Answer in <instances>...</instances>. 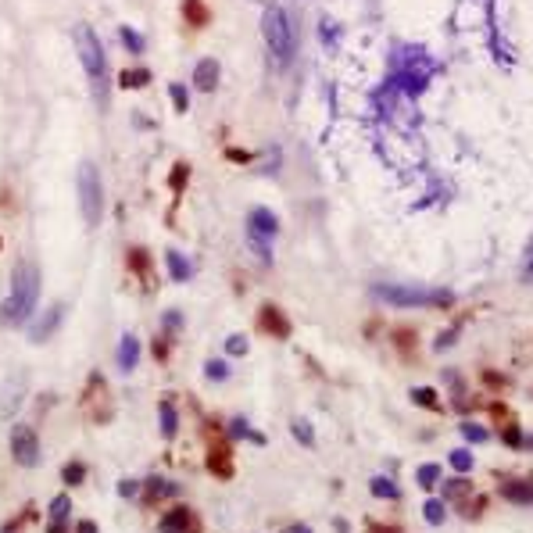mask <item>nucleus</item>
Here are the masks:
<instances>
[{
    "mask_svg": "<svg viewBox=\"0 0 533 533\" xmlns=\"http://www.w3.org/2000/svg\"><path fill=\"white\" fill-rule=\"evenodd\" d=\"M76 54H79V65L86 72V79L93 83V97H97V108L104 111L108 108V57H104V47L97 40V33H93V25L79 22L76 25Z\"/></svg>",
    "mask_w": 533,
    "mask_h": 533,
    "instance_id": "nucleus-1",
    "label": "nucleus"
},
{
    "mask_svg": "<svg viewBox=\"0 0 533 533\" xmlns=\"http://www.w3.org/2000/svg\"><path fill=\"white\" fill-rule=\"evenodd\" d=\"M36 297H40V272H36L33 262L22 258L11 272V294H8L4 304H0V319L4 322H25L36 308Z\"/></svg>",
    "mask_w": 533,
    "mask_h": 533,
    "instance_id": "nucleus-2",
    "label": "nucleus"
},
{
    "mask_svg": "<svg viewBox=\"0 0 533 533\" xmlns=\"http://www.w3.org/2000/svg\"><path fill=\"white\" fill-rule=\"evenodd\" d=\"M262 36H265V50L272 57V65L287 69L297 43H294V22H290V15L283 8H276V4L265 8V15H262Z\"/></svg>",
    "mask_w": 533,
    "mask_h": 533,
    "instance_id": "nucleus-3",
    "label": "nucleus"
},
{
    "mask_svg": "<svg viewBox=\"0 0 533 533\" xmlns=\"http://www.w3.org/2000/svg\"><path fill=\"white\" fill-rule=\"evenodd\" d=\"M372 297L394 308H451L455 294L451 290H426V287H397V283H380L372 287Z\"/></svg>",
    "mask_w": 533,
    "mask_h": 533,
    "instance_id": "nucleus-4",
    "label": "nucleus"
},
{
    "mask_svg": "<svg viewBox=\"0 0 533 533\" xmlns=\"http://www.w3.org/2000/svg\"><path fill=\"white\" fill-rule=\"evenodd\" d=\"M76 190H79V211H83V222L90 229L101 226L104 218V183H101V172L90 158L79 162V176H76Z\"/></svg>",
    "mask_w": 533,
    "mask_h": 533,
    "instance_id": "nucleus-5",
    "label": "nucleus"
},
{
    "mask_svg": "<svg viewBox=\"0 0 533 533\" xmlns=\"http://www.w3.org/2000/svg\"><path fill=\"white\" fill-rule=\"evenodd\" d=\"M83 412L93 422L111 419V390L104 383V372H90V383H86V394H83Z\"/></svg>",
    "mask_w": 533,
    "mask_h": 533,
    "instance_id": "nucleus-6",
    "label": "nucleus"
},
{
    "mask_svg": "<svg viewBox=\"0 0 533 533\" xmlns=\"http://www.w3.org/2000/svg\"><path fill=\"white\" fill-rule=\"evenodd\" d=\"M11 458L22 465V469H33L40 462V441H36V429L18 422L11 429Z\"/></svg>",
    "mask_w": 533,
    "mask_h": 533,
    "instance_id": "nucleus-7",
    "label": "nucleus"
},
{
    "mask_svg": "<svg viewBox=\"0 0 533 533\" xmlns=\"http://www.w3.org/2000/svg\"><path fill=\"white\" fill-rule=\"evenodd\" d=\"M197 526H201V523H197L194 509H186V505H176V509H172V512H165V516H162V523H158V530H162V533H201Z\"/></svg>",
    "mask_w": 533,
    "mask_h": 533,
    "instance_id": "nucleus-8",
    "label": "nucleus"
},
{
    "mask_svg": "<svg viewBox=\"0 0 533 533\" xmlns=\"http://www.w3.org/2000/svg\"><path fill=\"white\" fill-rule=\"evenodd\" d=\"M247 233L255 236V240H272L276 233H279V218L269 211V208H250V215H247Z\"/></svg>",
    "mask_w": 533,
    "mask_h": 533,
    "instance_id": "nucleus-9",
    "label": "nucleus"
},
{
    "mask_svg": "<svg viewBox=\"0 0 533 533\" xmlns=\"http://www.w3.org/2000/svg\"><path fill=\"white\" fill-rule=\"evenodd\" d=\"M258 326H262L269 336H276V340H287V336H290V319L279 311V304H262V308H258Z\"/></svg>",
    "mask_w": 533,
    "mask_h": 533,
    "instance_id": "nucleus-10",
    "label": "nucleus"
},
{
    "mask_svg": "<svg viewBox=\"0 0 533 533\" xmlns=\"http://www.w3.org/2000/svg\"><path fill=\"white\" fill-rule=\"evenodd\" d=\"M218 79H222V65H218V57H201L194 65V86L201 93H215Z\"/></svg>",
    "mask_w": 533,
    "mask_h": 533,
    "instance_id": "nucleus-11",
    "label": "nucleus"
},
{
    "mask_svg": "<svg viewBox=\"0 0 533 533\" xmlns=\"http://www.w3.org/2000/svg\"><path fill=\"white\" fill-rule=\"evenodd\" d=\"M208 469L218 476V480H229L233 476V451H229V441H215L211 451H208Z\"/></svg>",
    "mask_w": 533,
    "mask_h": 533,
    "instance_id": "nucleus-12",
    "label": "nucleus"
},
{
    "mask_svg": "<svg viewBox=\"0 0 533 533\" xmlns=\"http://www.w3.org/2000/svg\"><path fill=\"white\" fill-rule=\"evenodd\" d=\"M47 533H69V516H72V497L69 494H57L47 509Z\"/></svg>",
    "mask_w": 533,
    "mask_h": 533,
    "instance_id": "nucleus-13",
    "label": "nucleus"
},
{
    "mask_svg": "<svg viewBox=\"0 0 533 533\" xmlns=\"http://www.w3.org/2000/svg\"><path fill=\"white\" fill-rule=\"evenodd\" d=\"M61 315H65V304H50L43 315H40V322L29 329V340L33 343H47L50 340V333L57 329V322H61Z\"/></svg>",
    "mask_w": 533,
    "mask_h": 533,
    "instance_id": "nucleus-14",
    "label": "nucleus"
},
{
    "mask_svg": "<svg viewBox=\"0 0 533 533\" xmlns=\"http://www.w3.org/2000/svg\"><path fill=\"white\" fill-rule=\"evenodd\" d=\"M165 265H169V276L176 279V283H190V279H194V262L186 258L183 250H176V247L165 250Z\"/></svg>",
    "mask_w": 533,
    "mask_h": 533,
    "instance_id": "nucleus-15",
    "label": "nucleus"
},
{
    "mask_svg": "<svg viewBox=\"0 0 533 533\" xmlns=\"http://www.w3.org/2000/svg\"><path fill=\"white\" fill-rule=\"evenodd\" d=\"M136 362H140V340L133 333H122V340H118V369L133 372Z\"/></svg>",
    "mask_w": 533,
    "mask_h": 533,
    "instance_id": "nucleus-16",
    "label": "nucleus"
},
{
    "mask_svg": "<svg viewBox=\"0 0 533 533\" xmlns=\"http://www.w3.org/2000/svg\"><path fill=\"white\" fill-rule=\"evenodd\" d=\"M158 426H162V436H165V441H176L179 412H176V401H172V397H162V404H158Z\"/></svg>",
    "mask_w": 533,
    "mask_h": 533,
    "instance_id": "nucleus-17",
    "label": "nucleus"
},
{
    "mask_svg": "<svg viewBox=\"0 0 533 533\" xmlns=\"http://www.w3.org/2000/svg\"><path fill=\"white\" fill-rule=\"evenodd\" d=\"M501 494H505L512 505H533V480H509L501 487Z\"/></svg>",
    "mask_w": 533,
    "mask_h": 533,
    "instance_id": "nucleus-18",
    "label": "nucleus"
},
{
    "mask_svg": "<svg viewBox=\"0 0 533 533\" xmlns=\"http://www.w3.org/2000/svg\"><path fill=\"white\" fill-rule=\"evenodd\" d=\"M172 494V487L162 480V476H147L143 483H140V497L147 501V505H154V501H162V497H169Z\"/></svg>",
    "mask_w": 533,
    "mask_h": 533,
    "instance_id": "nucleus-19",
    "label": "nucleus"
},
{
    "mask_svg": "<svg viewBox=\"0 0 533 533\" xmlns=\"http://www.w3.org/2000/svg\"><path fill=\"white\" fill-rule=\"evenodd\" d=\"M369 494L380 497V501H397L401 497V490H397V483L390 476H372L369 480Z\"/></svg>",
    "mask_w": 533,
    "mask_h": 533,
    "instance_id": "nucleus-20",
    "label": "nucleus"
},
{
    "mask_svg": "<svg viewBox=\"0 0 533 533\" xmlns=\"http://www.w3.org/2000/svg\"><path fill=\"white\" fill-rule=\"evenodd\" d=\"M469 494H473V483H469L465 476L441 483V501H462V497H469Z\"/></svg>",
    "mask_w": 533,
    "mask_h": 533,
    "instance_id": "nucleus-21",
    "label": "nucleus"
},
{
    "mask_svg": "<svg viewBox=\"0 0 533 533\" xmlns=\"http://www.w3.org/2000/svg\"><path fill=\"white\" fill-rule=\"evenodd\" d=\"M183 18L190 22V25H208V4L204 0H183Z\"/></svg>",
    "mask_w": 533,
    "mask_h": 533,
    "instance_id": "nucleus-22",
    "label": "nucleus"
},
{
    "mask_svg": "<svg viewBox=\"0 0 533 533\" xmlns=\"http://www.w3.org/2000/svg\"><path fill=\"white\" fill-rule=\"evenodd\" d=\"M415 480H419V487H422V490H433L436 483H441V465H436V462L419 465V469H415Z\"/></svg>",
    "mask_w": 533,
    "mask_h": 533,
    "instance_id": "nucleus-23",
    "label": "nucleus"
},
{
    "mask_svg": "<svg viewBox=\"0 0 533 533\" xmlns=\"http://www.w3.org/2000/svg\"><path fill=\"white\" fill-rule=\"evenodd\" d=\"M229 436H247V441H250V444H258V448L269 444V441H265V433H262V429H250L243 419H233V422H229Z\"/></svg>",
    "mask_w": 533,
    "mask_h": 533,
    "instance_id": "nucleus-24",
    "label": "nucleus"
},
{
    "mask_svg": "<svg viewBox=\"0 0 533 533\" xmlns=\"http://www.w3.org/2000/svg\"><path fill=\"white\" fill-rule=\"evenodd\" d=\"M444 516H448L444 501H441V497H426V505H422V519H426L429 526H441V523H444Z\"/></svg>",
    "mask_w": 533,
    "mask_h": 533,
    "instance_id": "nucleus-25",
    "label": "nucleus"
},
{
    "mask_svg": "<svg viewBox=\"0 0 533 533\" xmlns=\"http://www.w3.org/2000/svg\"><path fill=\"white\" fill-rule=\"evenodd\" d=\"M118 36H122V43H125V50L129 54H143V47H147V40L136 33L133 25H118Z\"/></svg>",
    "mask_w": 533,
    "mask_h": 533,
    "instance_id": "nucleus-26",
    "label": "nucleus"
},
{
    "mask_svg": "<svg viewBox=\"0 0 533 533\" xmlns=\"http://www.w3.org/2000/svg\"><path fill=\"white\" fill-rule=\"evenodd\" d=\"M125 262H129V269H133L136 276H150V255H147L143 247H129Z\"/></svg>",
    "mask_w": 533,
    "mask_h": 533,
    "instance_id": "nucleus-27",
    "label": "nucleus"
},
{
    "mask_svg": "<svg viewBox=\"0 0 533 533\" xmlns=\"http://www.w3.org/2000/svg\"><path fill=\"white\" fill-rule=\"evenodd\" d=\"M147 83H150V72H147V69H129V72L118 76V86H122V90H140V86H147Z\"/></svg>",
    "mask_w": 533,
    "mask_h": 533,
    "instance_id": "nucleus-28",
    "label": "nucleus"
},
{
    "mask_svg": "<svg viewBox=\"0 0 533 533\" xmlns=\"http://www.w3.org/2000/svg\"><path fill=\"white\" fill-rule=\"evenodd\" d=\"M412 401L419 404V408H429V412L441 408V397H436L433 387H415V390H412Z\"/></svg>",
    "mask_w": 533,
    "mask_h": 533,
    "instance_id": "nucleus-29",
    "label": "nucleus"
},
{
    "mask_svg": "<svg viewBox=\"0 0 533 533\" xmlns=\"http://www.w3.org/2000/svg\"><path fill=\"white\" fill-rule=\"evenodd\" d=\"M204 376H208L211 383H226V380H229V365H226L222 358H208V362H204Z\"/></svg>",
    "mask_w": 533,
    "mask_h": 533,
    "instance_id": "nucleus-30",
    "label": "nucleus"
},
{
    "mask_svg": "<svg viewBox=\"0 0 533 533\" xmlns=\"http://www.w3.org/2000/svg\"><path fill=\"white\" fill-rule=\"evenodd\" d=\"M462 436H465L469 444H487V441H490V429L480 426V422H469V419H465V422H462Z\"/></svg>",
    "mask_w": 533,
    "mask_h": 533,
    "instance_id": "nucleus-31",
    "label": "nucleus"
},
{
    "mask_svg": "<svg viewBox=\"0 0 533 533\" xmlns=\"http://www.w3.org/2000/svg\"><path fill=\"white\" fill-rule=\"evenodd\" d=\"M61 480H65L69 487H79V483H86V465L72 458V462H69L65 469H61Z\"/></svg>",
    "mask_w": 533,
    "mask_h": 533,
    "instance_id": "nucleus-32",
    "label": "nucleus"
},
{
    "mask_svg": "<svg viewBox=\"0 0 533 533\" xmlns=\"http://www.w3.org/2000/svg\"><path fill=\"white\" fill-rule=\"evenodd\" d=\"M448 462H451V469H455V473H469V469H473V451H469V448H455L451 455H448Z\"/></svg>",
    "mask_w": 533,
    "mask_h": 533,
    "instance_id": "nucleus-33",
    "label": "nucleus"
},
{
    "mask_svg": "<svg viewBox=\"0 0 533 533\" xmlns=\"http://www.w3.org/2000/svg\"><path fill=\"white\" fill-rule=\"evenodd\" d=\"M247 348H250V343H247L243 333H229V336H226V355H229V358H243Z\"/></svg>",
    "mask_w": 533,
    "mask_h": 533,
    "instance_id": "nucleus-34",
    "label": "nucleus"
},
{
    "mask_svg": "<svg viewBox=\"0 0 533 533\" xmlns=\"http://www.w3.org/2000/svg\"><path fill=\"white\" fill-rule=\"evenodd\" d=\"M169 97H172V104H176V111L183 115L186 108H190V93H186V86L183 83H172L169 86Z\"/></svg>",
    "mask_w": 533,
    "mask_h": 533,
    "instance_id": "nucleus-35",
    "label": "nucleus"
},
{
    "mask_svg": "<svg viewBox=\"0 0 533 533\" xmlns=\"http://www.w3.org/2000/svg\"><path fill=\"white\" fill-rule=\"evenodd\" d=\"M290 429H294V436H297V441H301L304 448H311V444H315V429H311L304 419H294V422H290Z\"/></svg>",
    "mask_w": 533,
    "mask_h": 533,
    "instance_id": "nucleus-36",
    "label": "nucleus"
},
{
    "mask_svg": "<svg viewBox=\"0 0 533 533\" xmlns=\"http://www.w3.org/2000/svg\"><path fill=\"white\" fill-rule=\"evenodd\" d=\"M319 29H322V43H326V47H336V36H340L336 22H333V18H322V22H319Z\"/></svg>",
    "mask_w": 533,
    "mask_h": 533,
    "instance_id": "nucleus-37",
    "label": "nucleus"
},
{
    "mask_svg": "<svg viewBox=\"0 0 533 533\" xmlns=\"http://www.w3.org/2000/svg\"><path fill=\"white\" fill-rule=\"evenodd\" d=\"M186 176H190V165H176L172 169V176H169V186H172V190H183V186H186Z\"/></svg>",
    "mask_w": 533,
    "mask_h": 533,
    "instance_id": "nucleus-38",
    "label": "nucleus"
},
{
    "mask_svg": "<svg viewBox=\"0 0 533 533\" xmlns=\"http://www.w3.org/2000/svg\"><path fill=\"white\" fill-rule=\"evenodd\" d=\"M505 444H509V448H523V444H526V436H523L519 426H505Z\"/></svg>",
    "mask_w": 533,
    "mask_h": 533,
    "instance_id": "nucleus-39",
    "label": "nucleus"
},
{
    "mask_svg": "<svg viewBox=\"0 0 533 533\" xmlns=\"http://www.w3.org/2000/svg\"><path fill=\"white\" fill-rule=\"evenodd\" d=\"M162 326H165V333H176V329L183 326V311H165V315H162Z\"/></svg>",
    "mask_w": 533,
    "mask_h": 533,
    "instance_id": "nucleus-40",
    "label": "nucleus"
},
{
    "mask_svg": "<svg viewBox=\"0 0 533 533\" xmlns=\"http://www.w3.org/2000/svg\"><path fill=\"white\" fill-rule=\"evenodd\" d=\"M458 333H462V326H451L448 333H441V336H436V351H444V348H451V343L458 340Z\"/></svg>",
    "mask_w": 533,
    "mask_h": 533,
    "instance_id": "nucleus-41",
    "label": "nucleus"
},
{
    "mask_svg": "<svg viewBox=\"0 0 533 533\" xmlns=\"http://www.w3.org/2000/svg\"><path fill=\"white\" fill-rule=\"evenodd\" d=\"M118 490H122V497L136 501V494H140V483H136V480H122V487H118Z\"/></svg>",
    "mask_w": 533,
    "mask_h": 533,
    "instance_id": "nucleus-42",
    "label": "nucleus"
},
{
    "mask_svg": "<svg viewBox=\"0 0 533 533\" xmlns=\"http://www.w3.org/2000/svg\"><path fill=\"white\" fill-rule=\"evenodd\" d=\"M154 358H158V362H165V358H169V340H165V336H158V340H154Z\"/></svg>",
    "mask_w": 533,
    "mask_h": 533,
    "instance_id": "nucleus-43",
    "label": "nucleus"
},
{
    "mask_svg": "<svg viewBox=\"0 0 533 533\" xmlns=\"http://www.w3.org/2000/svg\"><path fill=\"white\" fill-rule=\"evenodd\" d=\"M483 383H487V387H505V376H497V372H487V369H483Z\"/></svg>",
    "mask_w": 533,
    "mask_h": 533,
    "instance_id": "nucleus-44",
    "label": "nucleus"
},
{
    "mask_svg": "<svg viewBox=\"0 0 533 533\" xmlns=\"http://www.w3.org/2000/svg\"><path fill=\"white\" fill-rule=\"evenodd\" d=\"M369 533H401V526H390V523H372Z\"/></svg>",
    "mask_w": 533,
    "mask_h": 533,
    "instance_id": "nucleus-45",
    "label": "nucleus"
},
{
    "mask_svg": "<svg viewBox=\"0 0 533 533\" xmlns=\"http://www.w3.org/2000/svg\"><path fill=\"white\" fill-rule=\"evenodd\" d=\"M490 415L497 422H509V408H505V404H490Z\"/></svg>",
    "mask_w": 533,
    "mask_h": 533,
    "instance_id": "nucleus-46",
    "label": "nucleus"
},
{
    "mask_svg": "<svg viewBox=\"0 0 533 533\" xmlns=\"http://www.w3.org/2000/svg\"><path fill=\"white\" fill-rule=\"evenodd\" d=\"M76 533H97V523H93V519H83V523H76Z\"/></svg>",
    "mask_w": 533,
    "mask_h": 533,
    "instance_id": "nucleus-47",
    "label": "nucleus"
},
{
    "mask_svg": "<svg viewBox=\"0 0 533 533\" xmlns=\"http://www.w3.org/2000/svg\"><path fill=\"white\" fill-rule=\"evenodd\" d=\"M483 505H487V497H476V501H473V509H469V516H473V519H476V516L483 512Z\"/></svg>",
    "mask_w": 533,
    "mask_h": 533,
    "instance_id": "nucleus-48",
    "label": "nucleus"
},
{
    "mask_svg": "<svg viewBox=\"0 0 533 533\" xmlns=\"http://www.w3.org/2000/svg\"><path fill=\"white\" fill-rule=\"evenodd\" d=\"M226 158H233V162H247L250 154H247V150H226Z\"/></svg>",
    "mask_w": 533,
    "mask_h": 533,
    "instance_id": "nucleus-49",
    "label": "nucleus"
},
{
    "mask_svg": "<svg viewBox=\"0 0 533 533\" xmlns=\"http://www.w3.org/2000/svg\"><path fill=\"white\" fill-rule=\"evenodd\" d=\"M283 533H311V526H301V523H294V526H283Z\"/></svg>",
    "mask_w": 533,
    "mask_h": 533,
    "instance_id": "nucleus-50",
    "label": "nucleus"
},
{
    "mask_svg": "<svg viewBox=\"0 0 533 533\" xmlns=\"http://www.w3.org/2000/svg\"><path fill=\"white\" fill-rule=\"evenodd\" d=\"M523 279H526V283H533V262H530V265L523 269Z\"/></svg>",
    "mask_w": 533,
    "mask_h": 533,
    "instance_id": "nucleus-51",
    "label": "nucleus"
},
{
    "mask_svg": "<svg viewBox=\"0 0 533 533\" xmlns=\"http://www.w3.org/2000/svg\"><path fill=\"white\" fill-rule=\"evenodd\" d=\"M255 4H265V8H269V4H276V0H255Z\"/></svg>",
    "mask_w": 533,
    "mask_h": 533,
    "instance_id": "nucleus-52",
    "label": "nucleus"
},
{
    "mask_svg": "<svg viewBox=\"0 0 533 533\" xmlns=\"http://www.w3.org/2000/svg\"><path fill=\"white\" fill-rule=\"evenodd\" d=\"M0 533H15V530H11V526H4V530H0Z\"/></svg>",
    "mask_w": 533,
    "mask_h": 533,
    "instance_id": "nucleus-53",
    "label": "nucleus"
},
{
    "mask_svg": "<svg viewBox=\"0 0 533 533\" xmlns=\"http://www.w3.org/2000/svg\"><path fill=\"white\" fill-rule=\"evenodd\" d=\"M0 247H4V240H0Z\"/></svg>",
    "mask_w": 533,
    "mask_h": 533,
    "instance_id": "nucleus-54",
    "label": "nucleus"
}]
</instances>
